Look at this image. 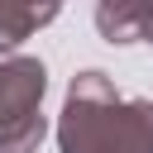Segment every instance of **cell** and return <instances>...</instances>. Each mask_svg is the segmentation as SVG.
I'll return each instance as SVG.
<instances>
[{
    "label": "cell",
    "instance_id": "4",
    "mask_svg": "<svg viewBox=\"0 0 153 153\" xmlns=\"http://www.w3.org/2000/svg\"><path fill=\"white\" fill-rule=\"evenodd\" d=\"M57 10H62V0H0V53L19 48L38 29H48L57 19Z\"/></svg>",
    "mask_w": 153,
    "mask_h": 153
},
{
    "label": "cell",
    "instance_id": "1",
    "mask_svg": "<svg viewBox=\"0 0 153 153\" xmlns=\"http://www.w3.org/2000/svg\"><path fill=\"white\" fill-rule=\"evenodd\" d=\"M57 153H153V100L124 96L100 67L67 81Z\"/></svg>",
    "mask_w": 153,
    "mask_h": 153
},
{
    "label": "cell",
    "instance_id": "3",
    "mask_svg": "<svg viewBox=\"0 0 153 153\" xmlns=\"http://www.w3.org/2000/svg\"><path fill=\"white\" fill-rule=\"evenodd\" d=\"M153 19V0H96V33L105 43H139Z\"/></svg>",
    "mask_w": 153,
    "mask_h": 153
},
{
    "label": "cell",
    "instance_id": "2",
    "mask_svg": "<svg viewBox=\"0 0 153 153\" xmlns=\"http://www.w3.org/2000/svg\"><path fill=\"white\" fill-rule=\"evenodd\" d=\"M48 67L38 57H5L0 62V153H33L48 134L43 120Z\"/></svg>",
    "mask_w": 153,
    "mask_h": 153
},
{
    "label": "cell",
    "instance_id": "5",
    "mask_svg": "<svg viewBox=\"0 0 153 153\" xmlns=\"http://www.w3.org/2000/svg\"><path fill=\"white\" fill-rule=\"evenodd\" d=\"M143 43H153V19H148V29H143Z\"/></svg>",
    "mask_w": 153,
    "mask_h": 153
}]
</instances>
